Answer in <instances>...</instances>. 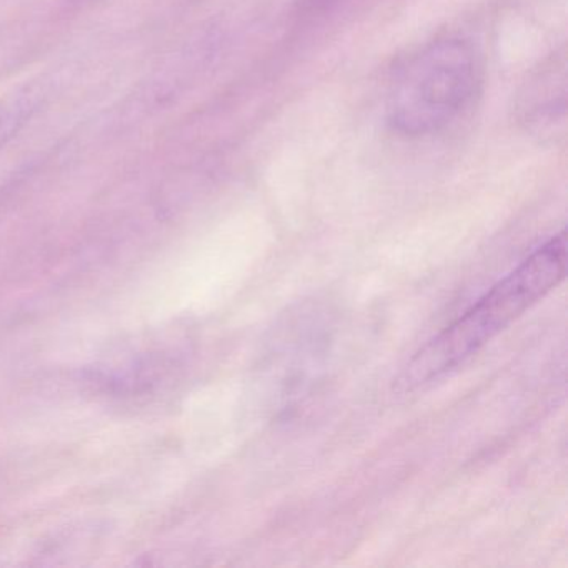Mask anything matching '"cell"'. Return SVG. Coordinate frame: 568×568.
I'll return each mask as SVG.
<instances>
[{"label":"cell","mask_w":568,"mask_h":568,"mask_svg":"<svg viewBox=\"0 0 568 568\" xmlns=\"http://www.w3.org/2000/svg\"><path fill=\"white\" fill-rule=\"evenodd\" d=\"M28 122L21 102L12 98L0 99V149L4 148Z\"/></svg>","instance_id":"obj_3"},{"label":"cell","mask_w":568,"mask_h":568,"mask_svg":"<svg viewBox=\"0 0 568 568\" xmlns=\"http://www.w3.org/2000/svg\"><path fill=\"white\" fill-rule=\"evenodd\" d=\"M567 251L565 231L537 248L460 318L414 355L397 381L398 390H414L442 377L517 321L564 281Z\"/></svg>","instance_id":"obj_1"},{"label":"cell","mask_w":568,"mask_h":568,"mask_svg":"<svg viewBox=\"0 0 568 568\" xmlns=\"http://www.w3.org/2000/svg\"><path fill=\"white\" fill-rule=\"evenodd\" d=\"M477 84V58L467 41L432 42L410 59L392 88L388 124L407 138L435 134L467 108Z\"/></svg>","instance_id":"obj_2"}]
</instances>
